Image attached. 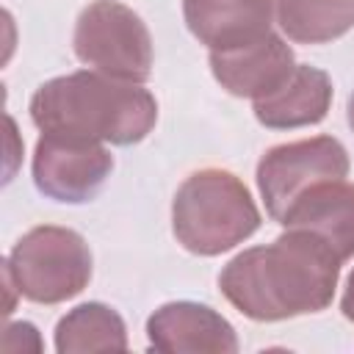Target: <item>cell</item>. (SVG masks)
I'll list each match as a JSON object with an SVG mask.
<instances>
[{
  "label": "cell",
  "mask_w": 354,
  "mask_h": 354,
  "mask_svg": "<svg viewBox=\"0 0 354 354\" xmlns=\"http://www.w3.org/2000/svg\"><path fill=\"white\" fill-rule=\"evenodd\" d=\"M30 119L41 133L130 147L155 127L158 102L141 83L80 69L41 83L30 97Z\"/></svg>",
  "instance_id": "cell-2"
},
{
  "label": "cell",
  "mask_w": 354,
  "mask_h": 354,
  "mask_svg": "<svg viewBox=\"0 0 354 354\" xmlns=\"http://www.w3.org/2000/svg\"><path fill=\"white\" fill-rule=\"evenodd\" d=\"M249 188L227 169H199L183 180L171 202V230L183 249L216 257L260 230Z\"/></svg>",
  "instance_id": "cell-3"
},
{
  "label": "cell",
  "mask_w": 354,
  "mask_h": 354,
  "mask_svg": "<svg viewBox=\"0 0 354 354\" xmlns=\"http://www.w3.org/2000/svg\"><path fill=\"white\" fill-rule=\"evenodd\" d=\"M72 47L80 64L108 77L144 83L152 75L149 28L119 0L88 3L75 22Z\"/></svg>",
  "instance_id": "cell-5"
},
{
  "label": "cell",
  "mask_w": 354,
  "mask_h": 354,
  "mask_svg": "<svg viewBox=\"0 0 354 354\" xmlns=\"http://www.w3.org/2000/svg\"><path fill=\"white\" fill-rule=\"evenodd\" d=\"M55 348L61 354L77 351H124L127 348V326L122 315L102 304L86 301L69 310L55 324Z\"/></svg>",
  "instance_id": "cell-13"
},
{
  "label": "cell",
  "mask_w": 354,
  "mask_h": 354,
  "mask_svg": "<svg viewBox=\"0 0 354 354\" xmlns=\"http://www.w3.org/2000/svg\"><path fill=\"white\" fill-rule=\"evenodd\" d=\"M149 348L163 354H235L238 335L232 324L207 304L169 301L147 318Z\"/></svg>",
  "instance_id": "cell-9"
},
{
  "label": "cell",
  "mask_w": 354,
  "mask_h": 354,
  "mask_svg": "<svg viewBox=\"0 0 354 354\" xmlns=\"http://www.w3.org/2000/svg\"><path fill=\"white\" fill-rule=\"evenodd\" d=\"M113 155L100 141L41 133L33 149V183L55 202L80 205L100 194L111 177Z\"/></svg>",
  "instance_id": "cell-7"
},
{
  "label": "cell",
  "mask_w": 354,
  "mask_h": 354,
  "mask_svg": "<svg viewBox=\"0 0 354 354\" xmlns=\"http://www.w3.org/2000/svg\"><path fill=\"white\" fill-rule=\"evenodd\" d=\"M346 119H348V127L354 130V94L348 97V108H346Z\"/></svg>",
  "instance_id": "cell-16"
},
{
  "label": "cell",
  "mask_w": 354,
  "mask_h": 354,
  "mask_svg": "<svg viewBox=\"0 0 354 354\" xmlns=\"http://www.w3.org/2000/svg\"><path fill=\"white\" fill-rule=\"evenodd\" d=\"M188 30L207 50H230L271 33L277 0H183Z\"/></svg>",
  "instance_id": "cell-10"
},
{
  "label": "cell",
  "mask_w": 354,
  "mask_h": 354,
  "mask_svg": "<svg viewBox=\"0 0 354 354\" xmlns=\"http://www.w3.org/2000/svg\"><path fill=\"white\" fill-rule=\"evenodd\" d=\"M343 260L307 230H285L235 254L218 274L224 299L252 321H285L332 304Z\"/></svg>",
  "instance_id": "cell-1"
},
{
  "label": "cell",
  "mask_w": 354,
  "mask_h": 354,
  "mask_svg": "<svg viewBox=\"0 0 354 354\" xmlns=\"http://www.w3.org/2000/svg\"><path fill=\"white\" fill-rule=\"evenodd\" d=\"M340 310H343V315L354 324V271H351L348 279H346V290H343V299H340Z\"/></svg>",
  "instance_id": "cell-15"
},
{
  "label": "cell",
  "mask_w": 354,
  "mask_h": 354,
  "mask_svg": "<svg viewBox=\"0 0 354 354\" xmlns=\"http://www.w3.org/2000/svg\"><path fill=\"white\" fill-rule=\"evenodd\" d=\"M348 152L332 136H313L271 147L257 163V191L266 202V213L279 224L296 199L310 188L346 180Z\"/></svg>",
  "instance_id": "cell-6"
},
{
  "label": "cell",
  "mask_w": 354,
  "mask_h": 354,
  "mask_svg": "<svg viewBox=\"0 0 354 354\" xmlns=\"http://www.w3.org/2000/svg\"><path fill=\"white\" fill-rule=\"evenodd\" d=\"M332 108V80L324 69L296 64L290 77L271 94L254 100V116L268 130H296L326 119Z\"/></svg>",
  "instance_id": "cell-12"
},
{
  "label": "cell",
  "mask_w": 354,
  "mask_h": 354,
  "mask_svg": "<svg viewBox=\"0 0 354 354\" xmlns=\"http://www.w3.org/2000/svg\"><path fill=\"white\" fill-rule=\"evenodd\" d=\"M277 22L296 44H326L354 28V0H277Z\"/></svg>",
  "instance_id": "cell-14"
},
{
  "label": "cell",
  "mask_w": 354,
  "mask_h": 354,
  "mask_svg": "<svg viewBox=\"0 0 354 354\" xmlns=\"http://www.w3.org/2000/svg\"><path fill=\"white\" fill-rule=\"evenodd\" d=\"M293 69V50L274 30L230 50H210V72L221 88L252 102L279 88Z\"/></svg>",
  "instance_id": "cell-8"
},
{
  "label": "cell",
  "mask_w": 354,
  "mask_h": 354,
  "mask_svg": "<svg viewBox=\"0 0 354 354\" xmlns=\"http://www.w3.org/2000/svg\"><path fill=\"white\" fill-rule=\"evenodd\" d=\"M17 293L36 304H61L91 279V249L69 227L41 224L28 230L3 263Z\"/></svg>",
  "instance_id": "cell-4"
},
{
  "label": "cell",
  "mask_w": 354,
  "mask_h": 354,
  "mask_svg": "<svg viewBox=\"0 0 354 354\" xmlns=\"http://www.w3.org/2000/svg\"><path fill=\"white\" fill-rule=\"evenodd\" d=\"M285 230L318 235L346 263L354 257V183L329 180L310 188L279 221Z\"/></svg>",
  "instance_id": "cell-11"
}]
</instances>
